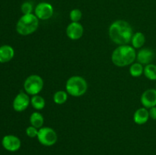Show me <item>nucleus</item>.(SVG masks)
Here are the masks:
<instances>
[{
	"instance_id": "nucleus-1",
	"label": "nucleus",
	"mask_w": 156,
	"mask_h": 155,
	"mask_svg": "<svg viewBox=\"0 0 156 155\" xmlns=\"http://www.w3.org/2000/svg\"><path fill=\"white\" fill-rule=\"evenodd\" d=\"M108 33L113 43L118 46L127 45L133 35L132 26L124 20H117L111 23Z\"/></svg>"
},
{
	"instance_id": "nucleus-2",
	"label": "nucleus",
	"mask_w": 156,
	"mask_h": 155,
	"mask_svg": "<svg viewBox=\"0 0 156 155\" xmlns=\"http://www.w3.org/2000/svg\"><path fill=\"white\" fill-rule=\"evenodd\" d=\"M136 52L132 46L127 45L118 46L111 54V61L117 67H126L130 65L136 61Z\"/></svg>"
},
{
	"instance_id": "nucleus-3",
	"label": "nucleus",
	"mask_w": 156,
	"mask_h": 155,
	"mask_svg": "<svg viewBox=\"0 0 156 155\" xmlns=\"http://www.w3.org/2000/svg\"><path fill=\"white\" fill-rule=\"evenodd\" d=\"M39 19L34 13L22 15L16 24V31L21 36H28L37 30Z\"/></svg>"
},
{
	"instance_id": "nucleus-4",
	"label": "nucleus",
	"mask_w": 156,
	"mask_h": 155,
	"mask_svg": "<svg viewBox=\"0 0 156 155\" xmlns=\"http://www.w3.org/2000/svg\"><path fill=\"white\" fill-rule=\"evenodd\" d=\"M88 83L83 77L73 75L69 78L66 83V91L69 95L74 97L83 96L88 91Z\"/></svg>"
},
{
	"instance_id": "nucleus-5",
	"label": "nucleus",
	"mask_w": 156,
	"mask_h": 155,
	"mask_svg": "<svg viewBox=\"0 0 156 155\" xmlns=\"http://www.w3.org/2000/svg\"><path fill=\"white\" fill-rule=\"evenodd\" d=\"M44 82L42 78L38 74H30L26 78L24 81V92L28 95L34 96L39 94L44 88Z\"/></svg>"
},
{
	"instance_id": "nucleus-6",
	"label": "nucleus",
	"mask_w": 156,
	"mask_h": 155,
	"mask_svg": "<svg viewBox=\"0 0 156 155\" xmlns=\"http://www.w3.org/2000/svg\"><path fill=\"white\" fill-rule=\"evenodd\" d=\"M38 141L41 144L45 147H51L54 145L58 140V135L56 131L50 127H44L38 130L37 134Z\"/></svg>"
},
{
	"instance_id": "nucleus-7",
	"label": "nucleus",
	"mask_w": 156,
	"mask_h": 155,
	"mask_svg": "<svg viewBox=\"0 0 156 155\" xmlns=\"http://www.w3.org/2000/svg\"><path fill=\"white\" fill-rule=\"evenodd\" d=\"M34 12V14L37 17L38 19L46 21L53 17L54 9L50 3L47 2H41L37 5Z\"/></svg>"
},
{
	"instance_id": "nucleus-8",
	"label": "nucleus",
	"mask_w": 156,
	"mask_h": 155,
	"mask_svg": "<svg viewBox=\"0 0 156 155\" xmlns=\"http://www.w3.org/2000/svg\"><path fill=\"white\" fill-rule=\"evenodd\" d=\"M30 95L24 91L18 93L12 102V107L16 112H23L28 108L30 104Z\"/></svg>"
},
{
	"instance_id": "nucleus-9",
	"label": "nucleus",
	"mask_w": 156,
	"mask_h": 155,
	"mask_svg": "<svg viewBox=\"0 0 156 155\" xmlns=\"http://www.w3.org/2000/svg\"><path fill=\"white\" fill-rule=\"evenodd\" d=\"M2 145L8 151L15 152L21 148V141L16 135H6L2 138Z\"/></svg>"
},
{
	"instance_id": "nucleus-10",
	"label": "nucleus",
	"mask_w": 156,
	"mask_h": 155,
	"mask_svg": "<svg viewBox=\"0 0 156 155\" xmlns=\"http://www.w3.org/2000/svg\"><path fill=\"white\" fill-rule=\"evenodd\" d=\"M66 36L72 40H78L84 34V27L79 22H71L68 24L66 30Z\"/></svg>"
},
{
	"instance_id": "nucleus-11",
	"label": "nucleus",
	"mask_w": 156,
	"mask_h": 155,
	"mask_svg": "<svg viewBox=\"0 0 156 155\" xmlns=\"http://www.w3.org/2000/svg\"><path fill=\"white\" fill-rule=\"evenodd\" d=\"M155 57V52L149 48H143L140 49L136 53V60L137 62L142 64L143 65H146L151 64Z\"/></svg>"
},
{
	"instance_id": "nucleus-12",
	"label": "nucleus",
	"mask_w": 156,
	"mask_h": 155,
	"mask_svg": "<svg viewBox=\"0 0 156 155\" xmlns=\"http://www.w3.org/2000/svg\"><path fill=\"white\" fill-rule=\"evenodd\" d=\"M140 102L143 107L146 109L156 106V89L149 88L146 90L140 97Z\"/></svg>"
},
{
	"instance_id": "nucleus-13",
	"label": "nucleus",
	"mask_w": 156,
	"mask_h": 155,
	"mask_svg": "<svg viewBox=\"0 0 156 155\" xmlns=\"http://www.w3.org/2000/svg\"><path fill=\"white\" fill-rule=\"evenodd\" d=\"M149 109L145 107H140L135 111L133 114V122L136 125H144L149 121Z\"/></svg>"
},
{
	"instance_id": "nucleus-14",
	"label": "nucleus",
	"mask_w": 156,
	"mask_h": 155,
	"mask_svg": "<svg viewBox=\"0 0 156 155\" xmlns=\"http://www.w3.org/2000/svg\"><path fill=\"white\" fill-rule=\"evenodd\" d=\"M15 56V50L10 45L0 46V63H6L12 60Z\"/></svg>"
},
{
	"instance_id": "nucleus-15",
	"label": "nucleus",
	"mask_w": 156,
	"mask_h": 155,
	"mask_svg": "<svg viewBox=\"0 0 156 155\" xmlns=\"http://www.w3.org/2000/svg\"><path fill=\"white\" fill-rule=\"evenodd\" d=\"M131 46L133 47L135 50L136 49L143 48V46L146 43V36L142 32H136L133 33L131 39Z\"/></svg>"
},
{
	"instance_id": "nucleus-16",
	"label": "nucleus",
	"mask_w": 156,
	"mask_h": 155,
	"mask_svg": "<svg viewBox=\"0 0 156 155\" xmlns=\"http://www.w3.org/2000/svg\"><path fill=\"white\" fill-rule=\"evenodd\" d=\"M29 121H30V126L40 129L44 126V118L41 112L38 111H35V112H32L31 115H30Z\"/></svg>"
},
{
	"instance_id": "nucleus-17",
	"label": "nucleus",
	"mask_w": 156,
	"mask_h": 155,
	"mask_svg": "<svg viewBox=\"0 0 156 155\" xmlns=\"http://www.w3.org/2000/svg\"><path fill=\"white\" fill-rule=\"evenodd\" d=\"M30 105L37 111L42 110L46 106V101L43 97L39 94L31 96L30 97Z\"/></svg>"
},
{
	"instance_id": "nucleus-18",
	"label": "nucleus",
	"mask_w": 156,
	"mask_h": 155,
	"mask_svg": "<svg viewBox=\"0 0 156 155\" xmlns=\"http://www.w3.org/2000/svg\"><path fill=\"white\" fill-rule=\"evenodd\" d=\"M129 74L132 77L138 78L143 74L144 66L139 62H133L132 65H129Z\"/></svg>"
},
{
	"instance_id": "nucleus-19",
	"label": "nucleus",
	"mask_w": 156,
	"mask_h": 155,
	"mask_svg": "<svg viewBox=\"0 0 156 155\" xmlns=\"http://www.w3.org/2000/svg\"><path fill=\"white\" fill-rule=\"evenodd\" d=\"M143 74L149 80L156 81V65L151 63L145 65Z\"/></svg>"
},
{
	"instance_id": "nucleus-20",
	"label": "nucleus",
	"mask_w": 156,
	"mask_h": 155,
	"mask_svg": "<svg viewBox=\"0 0 156 155\" xmlns=\"http://www.w3.org/2000/svg\"><path fill=\"white\" fill-rule=\"evenodd\" d=\"M69 94L66 91H57L53 94V101L57 105H62L68 100Z\"/></svg>"
},
{
	"instance_id": "nucleus-21",
	"label": "nucleus",
	"mask_w": 156,
	"mask_h": 155,
	"mask_svg": "<svg viewBox=\"0 0 156 155\" xmlns=\"http://www.w3.org/2000/svg\"><path fill=\"white\" fill-rule=\"evenodd\" d=\"M82 18V12L80 9H74L69 12V18L71 22H79Z\"/></svg>"
},
{
	"instance_id": "nucleus-22",
	"label": "nucleus",
	"mask_w": 156,
	"mask_h": 155,
	"mask_svg": "<svg viewBox=\"0 0 156 155\" xmlns=\"http://www.w3.org/2000/svg\"><path fill=\"white\" fill-rule=\"evenodd\" d=\"M21 11L23 15L33 13V11H34V9L32 2H23L21 6Z\"/></svg>"
},
{
	"instance_id": "nucleus-23",
	"label": "nucleus",
	"mask_w": 156,
	"mask_h": 155,
	"mask_svg": "<svg viewBox=\"0 0 156 155\" xmlns=\"http://www.w3.org/2000/svg\"><path fill=\"white\" fill-rule=\"evenodd\" d=\"M38 130L39 129H37V128L34 127V126H28V127L26 129V135H27V137L30 138H34L37 137V134H38Z\"/></svg>"
},
{
	"instance_id": "nucleus-24",
	"label": "nucleus",
	"mask_w": 156,
	"mask_h": 155,
	"mask_svg": "<svg viewBox=\"0 0 156 155\" xmlns=\"http://www.w3.org/2000/svg\"><path fill=\"white\" fill-rule=\"evenodd\" d=\"M149 112L150 119L156 120V106H153V107L149 109Z\"/></svg>"
},
{
	"instance_id": "nucleus-25",
	"label": "nucleus",
	"mask_w": 156,
	"mask_h": 155,
	"mask_svg": "<svg viewBox=\"0 0 156 155\" xmlns=\"http://www.w3.org/2000/svg\"><path fill=\"white\" fill-rule=\"evenodd\" d=\"M155 89H156V84H155Z\"/></svg>"
}]
</instances>
